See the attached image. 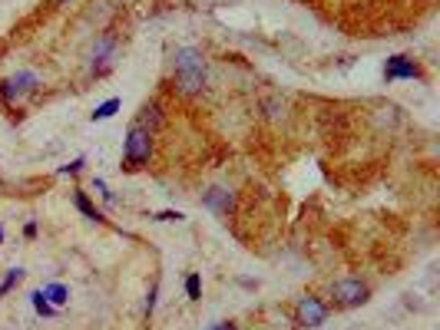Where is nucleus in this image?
<instances>
[{"label":"nucleus","instance_id":"nucleus-3","mask_svg":"<svg viewBox=\"0 0 440 330\" xmlns=\"http://www.w3.org/2000/svg\"><path fill=\"white\" fill-rule=\"evenodd\" d=\"M40 90V76L34 70H20V73L0 79V103L3 106H17L20 99L34 96Z\"/></svg>","mask_w":440,"mask_h":330},{"label":"nucleus","instance_id":"nucleus-2","mask_svg":"<svg viewBox=\"0 0 440 330\" xmlns=\"http://www.w3.org/2000/svg\"><path fill=\"white\" fill-rule=\"evenodd\" d=\"M149 159H153V132L130 126L126 142H123V168L126 172H139V168L149 165Z\"/></svg>","mask_w":440,"mask_h":330},{"label":"nucleus","instance_id":"nucleus-8","mask_svg":"<svg viewBox=\"0 0 440 330\" xmlns=\"http://www.w3.org/2000/svg\"><path fill=\"white\" fill-rule=\"evenodd\" d=\"M202 205H206L209 212H215L219 218H232V215H235V192L215 185V188H209V192L202 195Z\"/></svg>","mask_w":440,"mask_h":330},{"label":"nucleus","instance_id":"nucleus-10","mask_svg":"<svg viewBox=\"0 0 440 330\" xmlns=\"http://www.w3.org/2000/svg\"><path fill=\"white\" fill-rule=\"evenodd\" d=\"M73 205H77V208H80V212H83V215H86L90 221H96V225H106V215H103V212H99V208L90 202V195H86L83 188H77V192H73Z\"/></svg>","mask_w":440,"mask_h":330},{"label":"nucleus","instance_id":"nucleus-1","mask_svg":"<svg viewBox=\"0 0 440 330\" xmlns=\"http://www.w3.org/2000/svg\"><path fill=\"white\" fill-rule=\"evenodd\" d=\"M173 90L179 96H199L206 90V56L195 47H179L173 53Z\"/></svg>","mask_w":440,"mask_h":330},{"label":"nucleus","instance_id":"nucleus-7","mask_svg":"<svg viewBox=\"0 0 440 330\" xmlns=\"http://www.w3.org/2000/svg\"><path fill=\"white\" fill-rule=\"evenodd\" d=\"M424 70L417 60H411V56H391L387 63H384V83H394V79H421Z\"/></svg>","mask_w":440,"mask_h":330},{"label":"nucleus","instance_id":"nucleus-14","mask_svg":"<svg viewBox=\"0 0 440 330\" xmlns=\"http://www.w3.org/2000/svg\"><path fill=\"white\" fill-rule=\"evenodd\" d=\"M23 277H27V271H23V268H10V271H7V277L0 281V297L14 291V288H17V284L23 281Z\"/></svg>","mask_w":440,"mask_h":330},{"label":"nucleus","instance_id":"nucleus-5","mask_svg":"<svg viewBox=\"0 0 440 330\" xmlns=\"http://www.w3.org/2000/svg\"><path fill=\"white\" fill-rule=\"evenodd\" d=\"M328 307L321 297H315V294H305V297H298V304H295V320L302 324V327H321L328 320Z\"/></svg>","mask_w":440,"mask_h":330},{"label":"nucleus","instance_id":"nucleus-21","mask_svg":"<svg viewBox=\"0 0 440 330\" xmlns=\"http://www.w3.org/2000/svg\"><path fill=\"white\" fill-rule=\"evenodd\" d=\"M53 3H60V7H66V3H73V0H53Z\"/></svg>","mask_w":440,"mask_h":330},{"label":"nucleus","instance_id":"nucleus-15","mask_svg":"<svg viewBox=\"0 0 440 330\" xmlns=\"http://www.w3.org/2000/svg\"><path fill=\"white\" fill-rule=\"evenodd\" d=\"M186 294H189V301H202V277L199 275L186 277Z\"/></svg>","mask_w":440,"mask_h":330},{"label":"nucleus","instance_id":"nucleus-4","mask_svg":"<svg viewBox=\"0 0 440 330\" xmlns=\"http://www.w3.org/2000/svg\"><path fill=\"white\" fill-rule=\"evenodd\" d=\"M331 297H334L338 307H361V304L371 301V288L364 284L361 277H345V281H334Z\"/></svg>","mask_w":440,"mask_h":330},{"label":"nucleus","instance_id":"nucleus-22","mask_svg":"<svg viewBox=\"0 0 440 330\" xmlns=\"http://www.w3.org/2000/svg\"><path fill=\"white\" fill-rule=\"evenodd\" d=\"M0 244H3V225H0Z\"/></svg>","mask_w":440,"mask_h":330},{"label":"nucleus","instance_id":"nucleus-16","mask_svg":"<svg viewBox=\"0 0 440 330\" xmlns=\"http://www.w3.org/2000/svg\"><path fill=\"white\" fill-rule=\"evenodd\" d=\"M83 165H86V159L80 155V159H73V162H70V165H63V168H60V175H77V172H80V168H83Z\"/></svg>","mask_w":440,"mask_h":330},{"label":"nucleus","instance_id":"nucleus-13","mask_svg":"<svg viewBox=\"0 0 440 330\" xmlns=\"http://www.w3.org/2000/svg\"><path fill=\"white\" fill-rule=\"evenodd\" d=\"M30 304H34V311H37L40 317H53V314L60 311V307H53V304L43 297V291H34V294H30Z\"/></svg>","mask_w":440,"mask_h":330},{"label":"nucleus","instance_id":"nucleus-6","mask_svg":"<svg viewBox=\"0 0 440 330\" xmlns=\"http://www.w3.org/2000/svg\"><path fill=\"white\" fill-rule=\"evenodd\" d=\"M116 56H119V43H116L113 37H103L99 43H96L93 50V63H90V73L99 79V76H106L110 70L116 66Z\"/></svg>","mask_w":440,"mask_h":330},{"label":"nucleus","instance_id":"nucleus-19","mask_svg":"<svg viewBox=\"0 0 440 330\" xmlns=\"http://www.w3.org/2000/svg\"><path fill=\"white\" fill-rule=\"evenodd\" d=\"M23 235H27V238H37V221H27V225H23Z\"/></svg>","mask_w":440,"mask_h":330},{"label":"nucleus","instance_id":"nucleus-18","mask_svg":"<svg viewBox=\"0 0 440 330\" xmlns=\"http://www.w3.org/2000/svg\"><path fill=\"white\" fill-rule=\"evenodd\" d=\"M182 218H186L182 212H159L156 215V221H182Z\"/></svg>","mask_w":440,"mask_h":330},{"label":"nucleus","instance_id":"nucleus-11","mask_svg":"<svg viewBox=\"0 0 440 330\" xmlns=\"http://www.w3.org/2000/svg\"><path fill=\"white\" fill-rule=\"evenodd\" d=\"M40 291H43V297H47L53 307H63V304L70 301V288H66V284H60V281L47 284V288H40Z\"/></svg>","mask_w":440,"mask_h":330},{"label":"nucleus","instance_id":"nucleus-17","mask_svg":"<svg viewBox=\"0 0 440 330\" xmlns=\"http://www.w3.org/2000/svg\"><path fill=\"white\" fill-rule=\"evenodd\" d=\"M93 188H96V192H99V195H103V199H106L110 205L116 202V195L110 192V188H106V182H103V179H93Z\"/></svg>","mask_w":440,"mask_h":330},{"label":"nucleus","instance_id":"nucleus-12","mask_svg":"<svg viewBox=\"0 0 440 330\" xmlns=\"http://www.w3.org/2000/svg\"><path fill=\"white\" fill-rule=\"evenodd\" d=\"M119 106H123V99H119V96H113V99H106L103 106H96V110L90 112V119H93V123H103V119H113L116 112H119Z\"/></svg>","mask_w":440,"mask_h":330},{"label":"nucleus","instance_id":"nucleus-9","mask_svg":"<svg viewBox=\"0 0 440 330\" xmlns=\"http://www.w3.org/2000/svg\"><path fill=\"white\" fill-rule=\"evenodd\" d=\"M162 123H166V116H162V106L156 103V99H149V103H143V110H139V116H136L133 126L146 129V132H159L162 129Z\"/></svg>","mask_w":440,"mask_h":330},{"label":"nucleus","instance_id":"nucleus-20","mask_svg":"<svg viewBox=\"0 0 440 330\" xmlns=\"http://www.w3.org/2000/svg\"><path fill=\"white\" fill-rule=\"evenodd\" d=\"M209 330H239V327H235V324H232V320H222V324H212Z\"/></svg>","mask_w":440,"mask_h":330}]
</instances>
